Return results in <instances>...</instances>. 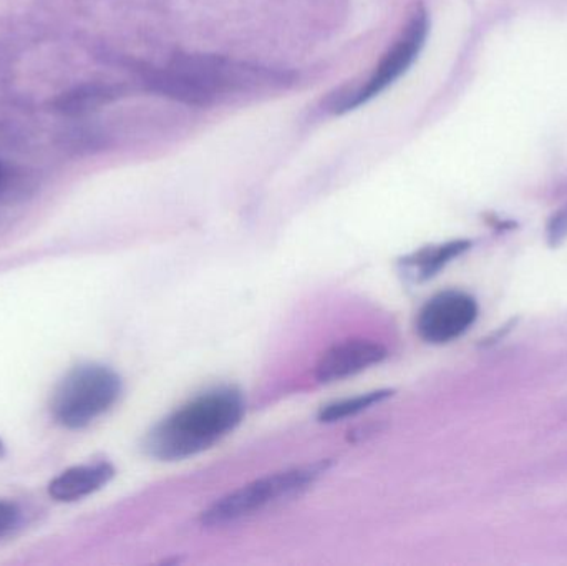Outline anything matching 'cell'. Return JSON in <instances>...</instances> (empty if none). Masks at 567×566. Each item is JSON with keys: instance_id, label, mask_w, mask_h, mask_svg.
Returning <instances> with one entry per match:
<instances>
[{"instance_id": "obj_1", "label": "cell", "mask_w": 567, "mask_h": 566, "mask_svg": "<svg viewBox=\"0 0 567 566\" xmlns=\"http://www.w3.org/2000/svg\"><path fill=\"white\" fill-rule=\"evenodd\" d=\"M243 392L233 385L209 389L163 419L146 434L143 449L158 461H183L218 444L245 418Z\"/></svg>"}, {"instance_id": "obj_2", "label": "cell", "mask_w": 567, "mask_h": 566, "mask_svg": "<svg viewBox=\"0 0 567 566\" xmlns=\"http://www.w3.org/2000/svg\"><path fill=\"white\" fill-rule=\"evenodd\" d=\"M282 73L215 55H176L168 66L153 73L150 86L188 105H209L228 93L281 83Z\"/></svg>"}, {"instance_id": "obj_3", "label": "cell", "mask_w": 567, "mask_h": 566, "mask_svg": "<svg viewBox=\"0 0 567 566\" xmlns=\"http://www.w3.org/2000/svg\"><path fill=\"white\" fill-rule=\"evenodd\" d=\"M120 394L122 379L115 371L100 364L79 366L56 385L50 412L63 428H86L109 412Z\"/></svg>"}, {"instance_id": "obj_4", "label": "cell", "mask_w": 567, "mask_h": 566, "mask_svg": "<svg viewBox=\"0 0 567 566\" xmlns=\"http://www.w3.org/2000/svg\"><path fill=\"white\" fill-rule=\"evenodd\" d=\"M329 462H317L306 467L290 469L251 482L226 497L219 498L203 514L206 527H223L259 514L272 505L306 492L320 475L326 474Z\"/></svg>"}, {"instance_id": "obj_5", "label": "cell", "mask_w": 567, "mask_h": 566, "mask_svg": "<svg viewBox=\"0 0 567 566\" xmlns=\"http://www.w3.org/2000/svg\"><path fill=\"white\" fill-rule=\"evenodd\" d=\"M426 35H429V16L425 9L420 7L403 27L399 39L386 50L365 85L353 93L340 96V102L336 103L333 109L337 112L353 110L389 89L415 62L420 50L425 45Z\"/></svg>"}, {"instance_id": "obj_6", "label": "cell", "mask_w": 567, "mask_h": 566, "mask_svg": "<svg viewBox=\"0 0 567 566\" xmlns=\"http://www.w3.org/2000/svg\"><path fill=\"white\" fill-rule=\"evenodd\" d=\"M478 305L472 296L445 291L433 296L416 319L420 338L432 344H445L468 331L476 321Z\"/></svg>"}, {"instance_id": "obj_7", "label": "cell", "mask_w": 567, "mask_h": 566, "mask_svg": "<svg viewBox=\"0 0 567 566\" xmlns=\"http://www.w3.org/2000/svg\"><path fill=\"white\" fill-rule=\"evenodd\" d=\"M386 349L370 339H347L327 349L316 366V379L322 384L352 378L385 361Z\"/></svg>"}, {"instance_id": "obj_8", "label": "cell", "mask_w": 567, "mask_h": 566, "mask_svg": "<svg viewBox=\"0 0 567 566\" xmlns=\"http://www.w3.org/2000/svg\"><path fill=\"white\" fill-rule=\"evenodd\" d=\"M115 477V469L109 462L80 465L60 474L49 485L50 497L59 502H75L105 487Z\"/></svg>"}, {"instance_id": "obj_9", "label": "cell", "mask_w": 567, "mask_h": 566, "mask_svg": "<svg viewBox=\"0 0 567 566\" xmlns=\"http://www.w3.org/2000/svg\"><path fill=\"white\" fill-rule=\"evenodd\" d=\"M470 246H472L470 241H453L435 246V248H425L410 258L403 259V266L416 281H425L435 276L452 259L458 258Z\"/></svg>"}, {"instance_id": "obj_10", "label": "cell", "mask_w": 567, "mask_h": 566, "mask_svg": "<svg viewBox=\"0 0 567 566\" xmlns=\"http://www.w3.org/2000/svg\"><path fill=\"white\" fill-rule=\"evenodd\" d=\"M393 391H375L369 394L357 395V398L346 399V401L333 402L327 405L326 409L320 411L319 419L322 422H337L342 419L352 418V415L360 414L367 411L372 405L380 404V402L389 399Z\"/></svg>"}, {"instance_id": "obj_11", "label": "cell", "mask_w": 567, "mask_h": 566, "mask_svg": "<svg viewBox=\"0 0 567 566\" xmlns=\"http://www.w3.org/2000/svg\"><path fill=\"white\" fill-rule=\"evenodd\" d=\"M567 235V205L559 209L548 226V238L553 246L559 245Z\"/></svg>"}, {"instance_id": "obj_12", "label": "cell", "mask_w": 567, "mask_h": 566, "mask_svg": "<svg viewBox=\"0 0 567 566\" xmlns=\"http://www.w3.org/2000/svg\"><path fill=\"white\" fill-rule=\"evenodd\" d=\"M19 521V511L9 502H0V534L10 531Z\"/></svg>"}, {"instance_id": "obj_13", "label": "cell", "mask_w": 567, "mask_h": 566, "mask_svg": "<svg viewBox=\"0 0 567 566\" xmlns=\"http://www.w3.org/2000/svg\"><path fill=\"white\" fill-rule=\"evenodd\" d=\"M3 455H6V445H3V442L0 441V459H2Z\"/></svg>"}]
</instances>
